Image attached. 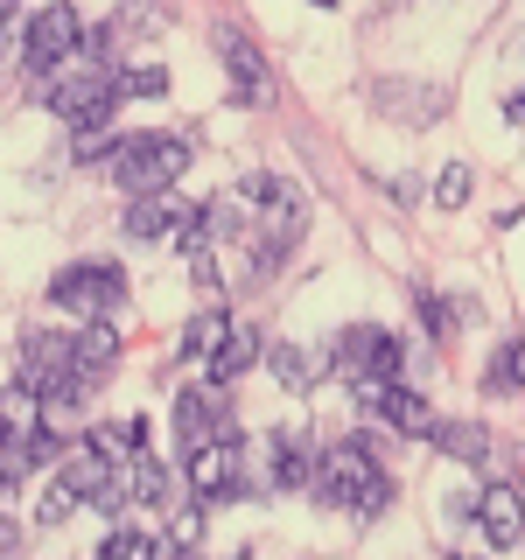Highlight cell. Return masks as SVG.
I'll list each match as a JSON object with an SVG mask.
<instances>
[{
	"instance_id": "6da1fadb",
	"label": "cell",
	"mask_w": 525,
	"mask_h": 560,
	"mask_svg": "<svg viewBox=\"0 0 525 560\" xmlns=\"http://www.w3.org/2000/svg\"><path fill=\"white\" fill-rule=\"evenodd\" d=\"M183 168H189L183 133H133V140H119V154H113V183L127 189V203L133 197H168Z\"/></svg>"
},
{
	"instance_id": "7a4b0ae2",
	"label": "cell",
	"mask_w": 525,
	"mask_h": 560,
	"mask_svg": "<svg viewBox=\"0 0 525 560\" xmlns=\"http://www.w3.org/2000/svg\"><path fill=\"white\" fill-rule=\"evenodd\" d=\"M49 302H57V308H78L84 323H92V315L127 308V273H119L113 259H78V267H63L57 280H49Z\"/></svg>"
},
{
	"instance_id": "3957f363",
	"label": "cell",
	"mask_w": 525,
	"mask_h": 560,
	"mask_svg": "<svg viewBox=\"0 0 525 560\" xmlns=\"http://www.w3.org/2000/svg\"><path fill=\"white\" fill-rule=\"evenodd\" d=\"M329 364H337V378H343V385H358V378H385V385H393V378H399V364H407V343H399L393 329L364 323V329H343V337H337Z\"/></svg>"
},
{
	"instance_id": "277c9868",
	"label": "cell",
	"mask_w": 525,
	"mask_h": 560,
	"mask_svg": "<svg viewBox=\"0 0 525 560\" xmlns=\"http://www.w3.org/2000/svg\"><path fill=\"white\" fill-rule=\"evenodd\" d=\"M84 49V14L70 8V0H49L43 14H28V28H22V63L28 70H57L70 63Z\"/></svg>"
},
{
	"instance_id": "5b68a950",
	"label": "cell",
	"mask_w": 525,
	"mask_h": 560,
	"mask_svg": "<svg viewBox=\"0 0 525 560\" xmlns=\"http://www.w3.org/2000/svg\"><path fill=\"white\" fill-rule=\"evenodd\" d=\"M378 477V463H372V434H343L337 448H323V463H315V498L323 504H337V512H350V498H358L364 483Z\"/></svg>"
},
{
	"instance_id": "8992f818",
	"label": "cell",
	"mask_w": 525,
	"mask_h": 560,
	"mask_svg": "<svg viewBox=\"0 0 525 560\" xmlns=\"http://www.w3.org/2000/svg\"><path fill=\"white\" fill-rule=\"evenodd\" d=\"M183 469H189V490H197V498H245V442L238 434H218V442L189 448Z\"/></svg>"
},
{
	"instance_id": "52a82bcc",
	"label": "cell",
	"mask_w": 525,
	"mask_h": 560,
	"mask_svg": "<svg viewBox=\"0 0 525 560\" xmlns=\"http://www.w3.org/2000/svg\"><path fill=\"white\" fill-rule=\"evenodd\" d=\"M477 525H483L490 547H518V533H525V498H518L512 483H490L483 498H477Z\"/></svg>"
},
{
	"instance_id": "ba28073f",
	"label": "cell",
	"mask_w": 525,
	"mask_h": 560,
	"mask_svg": "<svg viewBox=\"0 0 525 560\" xmlns=\"http://www.w3.org/2000/svg\"><path fill=\"white\" fill-rule=\"evenodd\" d=\"M238 203H259V210H267V224H302V210H308L302 189H294L288 175H267V168L238 183Z\"/></svg>"
},
{
	"instance_id": "9c48e42d",
	"label": "cell",
	"mask_w": 525,
	"mask_h": 560,
	"mask_svg": "<svg viewBox=\"0 0 525 560\" xmlns=\"http://www.w3.org/2000/svg\"><path fill=\"white\" fill-rule=\"evenodd\" d=\"M119 329H113V315H92V323H78V337H70V364L78 372H92V378H105L119 364Z\"/></svg>"
},
{
	"instance_id": "30bf717a",
	"label": "cell",
	"mask_w": 525,
	"mask_h": 560,
	"mask_svg": "<svg viewBox=\"0 0 525 560\" xmlns=\"http://www.w3.org/2000/svg\"><path fill=\"white\" fill-rule=\"evenodd\" d=\"M84 448H92L105 469H127L133 455H148V420H140V413L133 420H105V428L84 434Z\"/></svg>"
},
{
	"instance_id": "8fae6325",
	"label": "cell",
	"mask_w": 525,
	"mask_h": 560,
	"mask_svg": "<svg viewBox=\"0 0 525 560\" xmlns=\"http://www.w3.org/2000/svg\"><path fill=\"white\" fill-rule=\"evenodd\" d=\"M267 455H273V490H302V483H315V463H323V455H315V442H308V434H294V428H280Z\"/></svg>"
},
{
	"instance_id": "7c38bea8",
	"label": "cell",
	"mask_w": 525,
	"mask_h": 560,
	"mask_svg": "<svg viewBox=\"0 0 525 560\" xmlns=\"http://www.w3.org/2000/svg\"><path fill=\"white\" fill-rule=\"evenodd\" d=\"M63 372H78V364H70V337H57V329H35V337L22 343V378L43 393V385L63 378Z\"/></svg>"
},
{
	"instance_id": "4fadbf2b",
	"label": "cell",
	"mask_w": 525,
	"mask_h": 560,
	"mask_svg": "<svg viewBox=\"0 0 525 560\" xmlns=\"http://www.w3.org/2000/svg\"><path fill=\"white\" fill-rule=\"evenodd\" d=\"M428 442L442 448L448 463H469V469H483V463H490V428H483V420H442Z\"/></svg>"
},
{
	"instance_id": "5bb4252c",
	"label": "cell",
	"mask_w": 525,
	"mask_h": 560,
	"mask_svg": "<svg viewBox=\"0 0 525 560\" xmlns=\"http://www.w3.org/2000/svg\"><path fill=\"white\" fill-rule=\"evenodd\" d=\"M218 57H224V70L238 78V92H245V98H267V63H259V49L245 43L238 28H218Z\"/></svg>"
},
{
	"instance_id": "9a60e30c",
	"label": "cell",
	"mask_w": 525,
	"mask_h": 560,
	"mask_svg": "<svg viewBox=\"0 0 525 560\" xmlns=\"http://www.w3.org/2000/svg\"><path fill=\"white\" fill-rule=\"evenodd\" d=\"M267 358V343H259V329H238L232 323V337L218 343V358H210V385H232V378H245L253 364Z\"/></svg>"
},
{
	"instance_id": "2e32d148",
	"label": "cell",
	"mask_w": 525,
	"mask_h": 560,
	"mask_svg": "<svg viewBox=\"0 0 525 560\" xmlns=\"http://www.w3.org/2000/svg\"><path fill=\"white\" fill-rule=\"evenodd\" d=\"M372 413H385V420H393V428L399 434H434V428H442V420H434V407H428V399H420V393H407V385H385V399H378V407Z\"/></svg>"
},
{
	"instance_id": "e0dca14e",
	"label": "cell",
	"mask_w": 525,
	"mask_h": 560,
	"mask_svg": "<svg viewBox=\"0 0 525 560\" xmlns=\"http://www.w3.org/2000/svg\"><path fill=\"white\" fill-rule=\"evenodd\" d=\"M119 490H127V504H162L168 498V469L154 463V455H133L127 469H113Z\"/></svg>"
},
{
	"instance_id": "ac0fdd59",
	"label": "cell",
	"mask_w": 525,
	"mask_h": 560,
	"mask_svg": "<svg viewBox=\"0 0 525 560\" xmlns=\"http://www.w3.org/2000/svg\"><path fill=\"white\" fill-rule=\"evenodd\" d=\"M57 483H63V490H70V498H78V504H92L98 490L113 483V469H105L92 448H78V455H63V477H57Z\"/></svg>"
},
{
	"instance_id": "d6986e66",
	"label": "cell",
	"mask_w": 525,
	"mask_h": 560,
	"mask_svg": "<svg viewBox=\"0 0 525 560\" xmlns=\"http://www.w3.org/2000/svg\"><path fill=\"white\" fill-rule=\"evenodd\" d=\"M168 224H183V210H175L168 197H133V203H127V224H119V232H127V238H162Z\"/></svg>"
},
{
	"instance_id": "ffe728a7",
	"label": "cell",
	"mask_w": 525,
	"mask_h": 560,
	"mask_svg": "<svg viewBox=\"0 0 525 560\" xmlns=\"http://www.w3.org/2000/svg\"><path fill=\"white\" fill-rule=\"evenodd\" d=\"M232 337V315L224 308H203V315H189V329H183V358H218V343Z\"/></svg>"
},
{
	"instance_id": "44dd1931",
	"label": "cell",
	"mask_w": 525,
	"mask_h": 560,
	"mask_svg": "<svg viewBox=\"0 0 525 560\" xmlns=\"http://www.w3.org/2000/svg\"><path fill=\"white\" fill-rule=\"evenodd\" d=\"M413 308H420V323H428L434 343H448L455 329H463V315H477V308H463V302H442L434 288H413Z\"/></svg>"
},
{
	"instance_id": "7402d4cb",
	"label": "cell",
	"mask_w": 525,
	"mask_h": 560,
	"mask_svg": "<svg viewBox=\"0 0 525 560\" xmlns=\"http://www.w3.org/2000/svg\"><path fill=\"white\" fill-rule=\"evenodd\" d=\"M197 232H203V238H253V218H245L238 197H218V203L197 210Z\"/></svg>"
},
{
	"instance_id": "603a6c76",
	"label": "cell",
	"mask_w": 525,
	"mask_h": 560,
	"mask_svg": "<svg viewBox=\"0 0 525 560\" xmlns=\"http://www.w3.org/2000/svg\"><path fill=\"white\" fill-rule=\"evenodd\" d=\"M483 393H504V399H512V393H525V343H518V337L504 343L498 358H490V372H483Z\"/></svg>"
},
{
	"instance_id": "cb8c5ba5",
	"label": "cell",
	"mask_w": 525,
	"mask_h": 560,
	"mask_svg": "<svg viewBox=\"0 0 525 560\" xmlns=\"http://www.w3.org/2000/svg\"><path fill=\"white\" fill-rule=\"evenodd\" d=\"M378 98H385V105H399L393 119H413V127H428V119L442 113V92H428V84H413V92H407V84H385Z\"/></svg>"
},
{
	"instance_id": "d4e9b609",
	"label": "cell",
	"mask_w": 525,
	"mask_h": 560,
	"mask_svg": "<svg viewBox=\"0 0 525 560\" xmlns=\"http://www.w3.org/2000/svg\"><path fill=\"white\" fill-rule=\"evenodd\" d=\"M267 364H273V378L288 385V393H302V385H308L315 372H323V364H315L302 343H273V350H267Z\"/></svg>"
},
{
	"instance_id": "484cf974",
	"label": "cell",
	"mask_w": 525,
	"mask_h": 560,
	"mask_svg": "<svg viewBox=\"0 0 525 560\" xmlns=\"http://www.w3.org/2000/svg\"><path fill=\"white\" fill-rule=\"evenodd\" d=\"M98 560H162V539H154L148 525H119V533L98 547Z\"/></svg>"
},
{
	"instance_id": "4316f807",
	"label": "cell",
	"mask_w": 525,
	"mask_h": 560,
	"mask_svg": "<svg viewBox=\"0 0 525 560\" xmlns=\"http://www.w3.org/2000/svg\"><path fill=\"white\" fill-rule=\"evenodd\" d=\"M113 84H119V92H140V98H162V92H168V70H162V63H140V70L119 63Z\"/></svg>"
},
{
	"instance_id": "83f0119b",
	"label": "cell",
	"mask_w": 525,
	"mask_h": 560,
	"mask_svg": "<svg viewBox=\"0 0 525 560\" xmlns=\"http://www.w3.org/2000/svg\"><path fill=\"white\" fill-rule=\"evenodd\" d=\"M434 203H442V210H463L469 203V168L463 162H448L442 175H434Z\"/></svg>"
},
{
	"instance_id": "f1b7e54d",
	"label": "cell",
	"mask_w": 525,
	"mask_h": 560,
	"mask_svg": "<svg viewBox=\"0 0 525 560\" xmlns=\"http://www.w3.org/2000/svg\"><path fill=\"white\" fill-rule=\"evenodd\" d=\"M385 504H393V483H385V477H372V483L358 490V498H350V512H358V518H378Z\"/></svg>"
},
{
	"instance_id": "f546056e",
	"label": "cell",
	"mask_w": 525,
	"mask_h": 560,
	"mask_svg": "<svg viewBox=\"0 0 525 560\" xmlns=\"http://www.w3.org/2000/svg\"><path fill=\"white\" fill-rule=\"evenodd\" d=\"M70 512H78V498H70L63 483H49V490H43V504H35V518H43V525H63Z\"/></svg>"
},
{
	"instance_id": "4dcf8cb0",
	"label": "cell",
	"mask_w": 525,
	"mask_h": 560,
	"mask_svg": "<svg viewBox=\"0 0 525 560\" xmlns=\"http://www.w3.org/2000/svg\"><path fill=\"white\" fill-rule=\"evenodd\" d=\"M168 539H175L183 553H189V547L203 539V512H197V504H183V512H175V533H168Z\"/></svg>"
},
{
	"instance_id": "1f68e13d",
	"label": "cell",
	"mask_w": 525,
	"mask_h": 560,
	"mask_svg": "<svg viewBox=\"0 0 525 560\" xmlns=\"http://www.w3.org/2000/svg\"><path fill=\"white\" fill-rule=\"evenodd\" d=\"M119 154V140H105V133H78V162H113Z\"/></svg>"
},
{
	"instance_id": "d6a6232c",
	"label": "cell",
	"mask_w": 525,
	"mask_h": 560,
	"mask_svg": "<svg viewBox=\"0 0 525 560\" xmlns=\"http://www.w3.org/2000/svg\"><path fill=\"white\" fill-rule=\"evenodd\" d=\"M14 547H22V525H14L8 512H0V553H14Z\"/></svg>"
},
{
	"instance_id": "836d02e7",
	"label": "cell",
	"mask_w": 525,
	"mask_h": 560,
	"mask_svg": "<svg viewBox=\"0 0 525 560\" xmlns=\"http://www.w3.org/2000/svg\"><path fill=\"white\" fill-rule=\"evenodd\" d=\"M504 113H512V127H518V133H525V92H518V98H512V105H504Z\"/></svg>"
},
{
	"instance_id": "e575fe53",
	"label": "cell",
	"mask_w": 525,
	"mask_h": 560,
	"mask_svg": "<svg viewBox=\"0 0 525 560\" xmlns=\"http://www.w3.org/2000/svg\"><path fill=\"white\" fill-rule=\"evenodd\" d=\"M14 28V0H0V35H8Z\"/></svg>"
},
{
	"instance_id": "d590c367",
	"label": "cell",
	"mask_w": 525,
	"mask_h": 560,
	"mask_svg": "<svg viewBox=\"0 0 525 560\" xmlns=\"http://www.w3.org/2000/svg\"><path fill=\"white\" fill-rule=\"evenodd\" d=\"M8 442H14V434H8V428H0V448H8Z\"/></svg>"
},
{
	"instance_id": "8d00e7d4",
	"label": "cell",
	"mask_w": 525,
	"mask_h": 560,
	"mask_svg": "<svg viewBox=\"0 0 525 560\" xmlns=\"http://www.w3.org/2000/svg\"><path fill=\"white\" fill-rule=\"evenodd\" d=\"M315 8H337V0H315Z\"/></svg>"
},
{
	"instance_id": "74e56055",
	"label": "cell",
	"mask_w": 525,
	"mask_h": 560,
	"mask_svg": "<svg viewBox=\"0 0 525 560\" xmlns=\"http://www.w3.org/2000/svg\"><path fill=\"white\" fill-rule=\"evenodd\" d=\"M183 560H197V553H183Z\"/></svg>"
}]
</instances>
